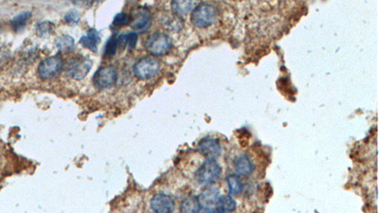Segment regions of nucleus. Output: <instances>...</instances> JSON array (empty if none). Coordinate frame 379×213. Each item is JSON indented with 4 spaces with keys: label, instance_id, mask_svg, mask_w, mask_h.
<instances>
[{
    "label": "nucleus",
    "instance_id": "nucleus-1",
    "mask_svg": "<svg viewBox=\"0 0 379 213\" xmlns=\"http://www.w3.org/2000/svg\"><path fill=\"white\" fill-rule=\"evenodd\" d=\"M218 9L210 3H200L190 14V22L194 27L206 28L212 26L218 18Z\"/></svg>",
    "mask_w": 379,
    "mask_h": 213
},
{
    "label": "nucleus",
    "instance_id": "nucleus-2",
    "mask_svg": "<svg viewBox=\"0 0 379 213\" xmlns=\"http://www.w3.org/2000/svg\"><path fill=\"white\" fill-rule=\"evenodd\" d=\"M222 168L216 160H207L196 172V180L201 186L212 185L221 176Z\"/></svg>",
    "mask_w": 379,
    "mask_h": 213
},
{
    "label": "nucleus",
    "instance_id": "nucleus-3",
    "mask_svg": "<svg viewBox=\"0 0 379 213\" xmlns=\"http://www.w3.org/2000/svg\"><path fill=\"white\" fill-rule=\"evenodd\" d=\"M145 48L154 56H163L171 52L172 41L171 37L164 32H154L146 39Z\"/></svg>",
    "mask_w": 379,
    "mask_h": 213
},
{
    "label": "nucleus",
    "instance_id": "nucleus-4",
    "mask_svg": "<svg viewBox=\"0 0 379 213\" xmlns=\"http://www.w3.org/2000/svg\"><path fill=\"white\" fill-rule=\"evenodd\" d=\"M160 68V64L153 57H144L134 64V74L140 80H148L154 77Z\"/></svg>",
    "mask_w": 379,
    "mask_h": 213
},
{
    "label": "nucleus",
    "instance_id": "nucleus-5",
    "mask_svg": "<svg viewBox=\"0 0 379 213\" xmlns=\"http://www.w3.org/2000/svg\"><path fill=\"white\" fill-rule=\"evenodd\" d=\"M92 68V62L88 58L79 57L70 60L66 66V74L75 80L84 79Z\"/></svg>",
    "mask_w": 379,
    "mask_h": 213
},
{
    "label": "nucleus",
    "instance_id": "nucleus-6",
    "mask_svg": "<svg viewBox=\"0 0 379 213\" xmlns=\"http://www.w3.org/2000/svg\"><path fill=\"white\" fill-rule=\"evenodd\" d=\"M64 68V62L60 56H52L40 62L38 66V76L43 80H48L57 76Z\"/></svg>",
    "mask_w": 379,
    "mask_h": 213
},
{
    "label": "nucleus",
    "instance_id": "nucleus-7",
    "mask_svg": "<svg viewBox=\"0 0 379 213\" xmlns=\"http://www.w3.org/2000/svg\"><path fill=\"white\" fill-rule=\"evenodd\" d=\"M118 79L117 70L113 66H102L93 76V84L100 90L113 86Z\"/></svg>",
    "mask_w": 379,
    "mask_h": 213
},
{
    "label": "nucleus",
    "instance_id": "nucleus-8",
    "mask_svg": "<svg viewBox=\"0 0 379 213\" xmlns=\"http://www.w3.org/2000/svg\"><path fill=\"white\" fill-rule=\"evenodd\" d=\"M198 150L208 160H214L221 154L222 145L218 138L207 136L199 142Z\"/></svg>",
    "mask_w": 379,
    "mask_h": 213
},
{
    "label": "nucleus",
    "instance_id": "nucleus-9",
    "mask_svg": "<svg viewBox=\"0 0 379 213\" xmlns=\"http://www.w3.org/2000/svg\"><path fill=\"white\" fill-rule=\"evenodd\" d=\"M219 196L220 194L217 188L206 186V188L198 196L201 210L208 212H216V206Z\"/></svg>",
    "mask_w": 379,
    "mask_h": 213
},
{
    "label": "nucleus",
    "instance_id": "nucleus-10",
    "mask_svg": "<svg viewBox=\"0 0 379 213\" xmlns=\"http://www.w3.org/2000/svg\"><path fill=\"white\" fill-rule=\"evenodd\" d=\"M131 28L138 32H144L151 24V12L149 9L140 7L133 12V16H130Z\"/></svg>",
    "mask_w": 379,
    "mask_h": 213
},
{
    "label": "nucleus",
    "instance_id": "nucleus-11",
    "mask_svg": "<svg viewBox=\"0 0 379 213\" xmlns=\"http://www.w3.org/2000/svg\"><path fill=\"white\" fill-rule=\"evenodd\" d=\"M151 208L156 212H172L176 208V202L171 196L165 194H158L152 198Z\"/></svg>",
    "mask_w": 379,
    "mask_h": 213
},
{
    "label": "nucleus",
    "instance_id": "nucleus-12",
    "mask_svg": "<svg viewBox=\"0 0 379 213\" xmlns=\"http://www.w3.org/2000/svg\"><path fill=\"white\" fill-rule=\"evenodd\" d=\"M198 0H172L171 9L172 14L181 18L194 9L198 4Z\"/></svg>",
    "mask_w": 379,
    "mask_h": 213
},
{
    "label": "nucleus",
    "instance_id": "nucleus-13",
    "mask_svg": "<svg viewBox=\"0 0 379 213\" xmlns=\"http://www.w3.org/2000/svg\"><path fill=\"white\" fill-rule=\"evenodd\" d=\"M235 172L238 176H248L252 174L255 170V165L250 160V158L246 154L239 156L234 163Z\"/></svg>",
    "mask_w": 379,
    "mask_h": 213
},
{
    "label": "nucleus",
    "instance_id": "nucleus-14",
    "mask_svg": "<svg viewBox=\"0 0 379 213\" xmlns=\"http://www.w3.org/2000/svg\"><path fill=\"white\" fill-rule=\"evenodd\" d=\"M100 41V36L99 32L95 28H90L86 36H84L80 39V44L90 50L92 52H98V44Z\"/></svg>",
    "mask_w": 379,
    "mask_h": 213
},
{
    "label": "nucleus",
    "instance_id": "nucleus-15",
    "mask_svg": "<svg viewBox=\"0 0 379 213\" xmlns=\"http://www.w3.org/2000/svg\"><path fill=\"white\" fill-rule=\"evenodd\" d=\"M236 208V202L230 196H221L218 197L216 212H230Z\"/></svg>",
    "mask_w": 379,
    "mask_h": 213
},
{
    "label": "nucleus",
    "instance_id": "nucleus-16",
    "mask_svg": "<svg viewBox=\"0 0 379 213\" xmlns=\"http://www.w3.org/2000/svg\"><path fill=\"white\" fill-rule=\"evenodd\" d=\"M226 180L230 194L238 196L243 192L244 184L238 174H230L226 176Z\"/></svg>",
    "mask_w": 379,
    "mask_h": 213
},
{
    "label": "nucleus",
    "instance_id": "nucleus-17",
    "mask_svg": "<svg viewBox=\"0 0 379 213\" xmlns=\"http://www.w3.org/2000/svg\"><path fill=\"white\" fill-rule=\"evenodd\" d=\"M180 210L182 212H199L201 206L199 204L198 198L196 196L186 197L181 202Z\"/></svg>",
    "mask_w": 379,
    "mask_h": 213
},
{
    "label": "nucleus",
    "instance_id": "nucleus-18",
    "mask_svg": "<svg viewBox=\"0 0 379 213\" xmlns=\"http://www.w3.org/2000/svg\"><path fill=\"white\" fill-rule=\"evenodd\" d=\"M120 46V36H112L109 38L104 46V58H112L115 54H117L118 50Z\"/></svg>",
    "mask_w": 379,
    "mask_h": 213
},
{
    "label": "nucleus",
    "instance_id": "nucleus-19",
    "mask_svg": "<svg viewBox=\"0 0 379 213\" xmlns=\"http://www.w3.org/2000/svg\"><path fill=\"white\" fill-rule=\"evenodd\" d=\"M57 46L61 52L68 54L74 48V39L70 36H60L57 41Z\"/></svg>",
    "mask_w": 379,
    "mask_h": 213
},
{
    "label": "nucleus",
    "instance_id": "nucleus-20",
    "mask_svg": "<svg viewBox=\"0 0 379 213\" xmlns=\"http://www.w3.org/2000/svg\"><path fill=\"white\" fill-rule=\"evenodd\" d=\"M32 14L30 12H24L22 14H19L16 18H12V27L14 30H20L26 26L28 19L30 18Z\"/></svg>",
    "mask_w": 379,
    "mask_h": 213
},
{
    "label": "nucleus",
    "instance_id": "nucleus-21",
    "mask_svg": "<svg viewBox=\"0 0 379 213\" xmlns=\"http://www.w3.org/2000/svg\"><path fill=\"white\" fill-rule=\"evenodd\" d=\"M54 25L52 22L44 21V22L38 23L36 25L37 34L41 37H46L52 34L54 32Z\"/></svg>",
    "mask_w": 379,
    "mask_h": 213
},
{
    "label": "nucleus",
    "instance_id": "nucleus-22",
    "mask_svg": "<svg viewBox=\"0 0 379 213\" xmlns=\"http://www.w3.org/2000/svg\"><path fill=\"white\" fill-rule=\"evenodd\" d=\"M130 21H131L130 16H128L126 12H120L116 14V16L113 19L112 24L115 27L122 28L129 25Z\"/></svg>",
    "mask_w": 379,
    "mask_h": 213
},
{
    "label": "nucleus",
    "instance_id": "nucleus-23",
    "mask_svg": "<svg viewBox=\"0 0 379 213\" xmlns=\"http://www.w3.org/2000/svg\"><path fill=\"white\" fill-rule=\"evenodd\" d=\"M81 20V16L79 14V12L77 10H70L68 12V14H66L64 16V21L68 25H76L79 23V21Z\"/></svg>",
    "mask_w": 379,
    "mask_h": 213
},
{
    "label": "nucleus",
    "instance_id": "nucleus-24",
    "mask_svg": "<svg viewBox=\"0 0 379 213\" xmlns=\"http://www.w3.org/2000/svg\"><path fill=\"white\" fill-rule=\"evenodd\" d=\"M138 42V36L135 32H130L126 36H124V44L126 48L128 50H133Z\"/></svg>",
    "mask_w": 379,
    "mask_h": 213
},
{
    "label": "nucleus",
    "instance_id": "nucleus-25",
    "mask_svg": "<svg viewBox=\"0 0 379 213\" xmlns=\"http://www.w3.org/2000/svg\"><path fill=\"white\" fill-rule=\"evenodd\" d=\"M74 4L79 5V6H84V7H90L94 3L98 2L100 0H70Z\"/></svg>",
    "mask_w": 379,
    "mask_h": 213
}]
</instances>
